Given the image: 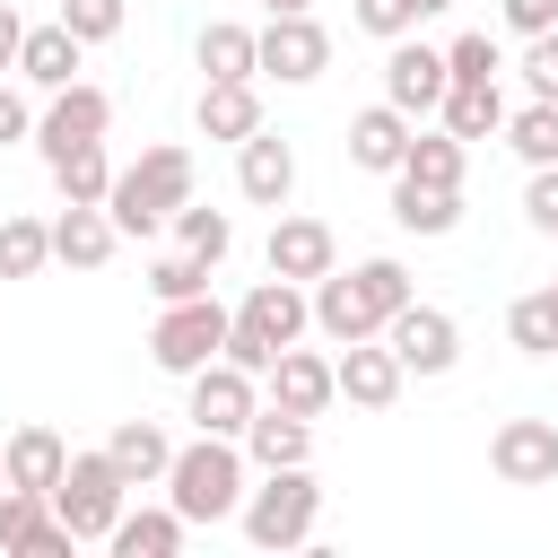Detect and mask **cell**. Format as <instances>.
Masks as SVG:
<instances>
[{
	"mask_svg": "<svg viewBox=\"0 0 558 558\" xmlns=\"http://www.w3.org/2000/svg\"><path fill=\"white\" fill-rule=\"evenodd\" d=\"M462 157H471V148H462V140H453V131L436 122V131H410V148H401V166H392V174H410V183H445V192H462Z\"/></svg>",
	"mask_w": 558,
	"mask_h": 558,
	"instance_id": "f1b7e54d",
	"label": "cell"
},
{
	"mask_svg": "<svg viewBox=\"0 0 558 558\" xmlns=\"http://www.w3.org/2000/svg\"><path fill=\"white\" fill-rule=\"evenodd\" d=\"M497 9H506L514 35H549V26H558V0H497Z\"/></svg>",
	"mask_w": 558,
	"mask_h": 558,
	"instance_id": "7bdbcfd3",
	"label": "cell"
},
{
	"mask_svg": "<svg viewBox=\"0 0 558 558\" xmlns=\"http://www.w3.org/2000/svg\"><path fill=\"white\" fill-rule=\"evenodd\" d=\"M235 523H244V541H253V549H305V541H314V523H323V488H314V471H305V462L262 471V488H244Z\"/></svg>",
	"mask_w": 558,
	"mask_h": 558,
	"instance_id": "277c9868",
	"label": "cell"
},
{
	"mask_svg": "<svg viewBox=\"0 0 558 558\" xmlns=\"http://www.w3.org/2000/svg\"><path fill=\"white\" fill-rule=\"evenodd\" d=\"M445 44H418V35H392V52H384V105H401L410 122L418 113H436L445 105Z\"/></svg>",
	"mask_w": 558,
	"mask_h": 558,
	"instance_id": "4fadbf2b",
	"label": "cell"
},
{
	"mask_svg": "<svg viewBox=\"0 0 558 558\" xmlns=\"http://www.w3.org/2000/svg\"><path fill=\"white\" fill-rule=\"evenodd\" d=\"M209 270H218V262H201V253H157V262H148V296H157V305L209 296Z\"/></svg>",
	"mask_w": 558,
	"mask_h": 558,
	"instance_id": "e575fe53",
	"label": "cell"
},
{
	"mask_svg": "<svg viewBox=\"0 0 558 558\" xmlns=\"http://www.w3.org/2000/svg\"><path fill=\"white\" fill-rule=\"evenodd\" d=\"M305 323H314V305H305V288L296 279H262L235 314H227V349L218 357H235L244 375H262L288 340H305Z\"/></svg>",
	"mask_w": 558,
	"mask_h": 558,
	"instance_id": "5b68a950",
	"label": "cell"
},
{
	"mask_svg": "<svg viewBox=\"0 0 558 558\" xmlns=\"http://www.w3.org/2000/svg\"><path fill=\"white\" fill-rule=\"evenodd\" d=\"M445 9H453V0H410V17H418V26H427V17H445Z\"/></svg>",
	"mask_w": 558,
	"mask_h": 558,
	"instance_id": "bcb514c9",
	"label": "cell"
},
{
	"mask_svg": "<svg viewBox=\"0 0 558 558\" xmlns=\"http://www.w3.org/2000/svg\"><path fill=\"white\" fill-rule=\"evenodd\" d=\"M183 532H192V523H183L174 506H140V514L122 506L105 541H113V558H174V549H183Z\"/></svg>",
	"mask_w": 558,
	"mask_h": 558,
	"instance_id": "4316f807",
	"label": "cell"
},
{
	"mask_svg": "<svg viewBox=\"0 0 558 558\" xmlns=\"http://www.w3.org/2000/svg\"><path fill=\"white\" fill-rule=\"evenodd\" d=\"M323 70H331V35L314 26V9H305V17H270V26H253V78L305 87V78H323Z\"/></svg>",
	"mask_w": 558,
	"mask_h": 558,
	"instance_id": "9c48e42d",
	"label": "cell"
},
{
	"mask_svg": "<svg viewBox=\"0 0 558 558\" xmlns=\"http://www.w3.org/2000/svg\"><path fill=\"white\" fill-rule=\"evenodd\" d=\"M436 113H445V131H453L462 148H471V140H497V131H506V96H497V78H453Z\"/></svg>",
	"mask_w": 558,
	"mask_h": 558,
	"instance_id": "d4e9b609",
	"label": "cell"
},
{
	"mask_svg": "<svg viewBox=\"0 0 558 558\" xmlns=\"http://www.w3.org/2000/svg\"><path fill=\"white\" fill-rule=\"evenodd\" d=\"M445 78H497V44L471 26V35H453L445 44Z\"/></svg>",
	"mask_w": 558,
	"mask_h": 558,
	"instance_id": "74e56055",
	"label": "cell"
},
{
	"mask_svg": "<svg viewBox=\"0 0 558 558\" xmlns=\"http://www.w3.org/2000/svg\"><path fill=\"white\" fill-rule=\"evenodd\" d=\"M61 26L78 44H113L122 35V0H61Z\"/></svg>",
	"mask_w": 558,
	"mask_h": 558,
	"instance_id": "8d00e7d4",
	"label": "cell"
},
{
	"mask_svg": "<svg viewBox=\"0 0 558 558\" xmlns=\"http://www.w3.org/2000/svg\"><path fill=\"white\" fill-rule=\"evenodd\" d=\"M523 87L558 105V26L549 35H523Z\"/></svg>",
	"mask_w": 558,
	"mask_h": 558,
	"instance_id": "f35d334b",
	"label": "cell"
},
{
	"mask_svg": "<svg viewBox=\"0 0 558 558\" xmlns=\"http://www.w3.org/2000/svg\"><path fill=\"white\" fill-rule=\"evenodd\" d=\"M52 262V218H0V279H35Z\"/></svg>",
	"mask_w": 558,
	"mask_h": 558,
	"instance_id": "4dcf8cb0",
	"label": "cell"
},
{
	"mask_svg": "<svg viewBox=\"0 0 558 558\" xmlns=\"http://www.w3.org/2000/svg\"><path fill=\"white\" fill-rule=\"evenodd\" d=\"M349 17H357L366 35H384V44H392V35H418V17H410V0H357Z\"/></svg>",
	"mask_w": 558,
	"mask_h": 558,
	"instance_id": "60d3db41",
	"label": "cell"
},
{
	"mask_svg": "<svg viewBox=\"0 0 558 558\" xmlns=\"http://www.w3.org/2000/svg\"><path fill=\"white\" fill-rule=\"evenodd\" d=\"M201 78H253V26H235V17H218V26H201Z\"/></svg>",
	"mask_w": 558,
	"mask_h": 558,
	"instance_id": "f546056e",
	"label": "cell"
},
{
	"mask_svg": "<svg viewBox=\"0 0 558 558\" xmlns=\"http://www.w3.org/2000/svg\"><path fill=\"white\" fill-rule=\"evenodd\" d=\"M541 296H549V314H558V288H541Z\"/></svg>",
	"mask_w": 558,
	"mask_h": 558,
	"instance_id": "7dc6e473",
	"label": "cell"
},
{
	"mask_svg": "<svg viewBox=\"0 0 558 558\" xmlns=\"http://www.w3.org/2000/svg\"><path fill=\"white\" fill-rule=\"evenodd\" d=\"M166 227H174V235H183V253H201V262H227V253H235V227H227V209H201V201H183Z\"/></svg>",
	"mask_w": 558,
	"mask_h": 558,
	"instance_id": "836d02e7",
	"label": "cell"
},
{
	"mask_svg": "<svg viewBox=\"0 0 558 558\" xmlns=\"http://www.w3.org/2000/svg\"><path fill=\"white\" fill-rule=\"evenodd\" d=\"M183 201H192V148L157 140V148H140V166H113L105 218H113L122 235H157V227H166Z\"/></svg>",
	"mask_w": 558,
	"mask_h": 558,
	"instance_id": "7a4b0ae2",
	"label": "cell"
},
{
	"mask_svg": "<svg viewBox=\"0 0 558 558\" xmlns=\"http://www.w3.org/2000/svg\"><path fill=\"white\" fill-rule=\"evenodd\" d=\"M166 506H174L183 523H227V514L244 506V445H235V436H192V445H174V462H166Z\"/></svg>",
	"mask_w": 558,
	"mask_h": 558,
	"instance_id": "3957f363",
	"label": "cell"
},
{
	"mask_svg": "<svg viewBox=\"0 0 558 558\" xmlns=\"http://www.w3.org/2000/svg\"><path fill=\"white\" fill-rule=\"evenodd\" d=\"M105 453H113V471H122L131 488H157L166 462H174V436H166L157 418H122V427L105 436Z\"/></svg>",
	"mask_w": 558,
	"mask_h": 558,
	"instance_id": "cb8c5ba5",
	"label": "cell"
},
{
	"mask_svg": "<svg viewBox=\"0 0 558 558\" xmlns=\"http://www.w3.org/2000/svg\"><path fill=\"white\" fill-rule=\"evenodd\" d=\"M235 445H244V462H253V471L314 462V418H296V410H270V401H262V410L244 418V436H235Z\"/></svg>",
	"mask_w": 558,
	"mask_h": 558,
	"instance_id": "ffe728a7",
	"label": "cell"
},
{
	"mask_svg": "<svg viewBox=\"0 0 558 558\" xmlns=\"http://www.w3.org/2000/svg\"><path fill=\"white\" fill-rule=\"evenodd\" d=\"M192 122H201V140H253V131H262V96H253V78H201Z\"/></svg>",
	"mask_w": 558,
	"mask_h": 558,
	"instance_id": "44dd1931",
	"label": "cell"
},
{
	"mask_svg": "<svg viewBox=\"0 0 558 558\" xmlns=\"http://www.w3.org/2000/svg\"><path fill=\"white\" fill-rule=\"evenodd\" d=\"M235 192L253 201V209H288V192H296V148L279 140V131H253V140H235Z\"/></svg>",
	"mask_w": 558,
	"mask_h": 558,
	"instance_id": "2e32d148",
	"label": "cell"
},
{
	"mask_svg": "<svg viewBox=\"0 0 558 558\" xmlns=\"http://www.w3.org/2000/svg\"><path fill=\"white\" fill-rule=\"evenodd\" d=\"M523 218H532V235H558V166H532V183H523Z\"/></svg>",
	"mask_w": 558,
	"mask_h": 558,
	"instance_id": "ab89813d",
	"label": "cell"
},
{
	"mask_svg": "<svg viewBox=\"0 0 558 558\" xmlns=\"http://www.w3.org/2000/svg\"><path fill=\"white\" fill-rule=\"evenodd\" d=\"M105 131H113V96H105V87H87V78L52 87V96H44V113H35V148H44V166H52V157H70V148H87V140H105Z\"/></svg>",
	"mask_w": 558,
	"mask_h": 558,
	"instance_id": "30bf717a",
	"label": "cell"
},
{
	"mask_svg": "<svg viewBox=\"0 0 558 558\" xmlns=\"http://www.w3.org/2000/svg\"><path fill=\"white\" fill-rule=\"evenodd\" d=\"M305 305H314V331L323 340H375L401 305H410V270L392 262V253H375V262H357V270H323L314 288H305Z\"/></svg>",
	"mask_w": 558,
	"mask_h": 558,
	"instance_id": "6da1fadb",
	"label": "cell"
},
{
	"mask_svg": "<svg viewBox=\"0 0 558 558\" xmlns=\"http://www.w3.org/2000/svg\"><path fill=\"white\" fill-rule=\"evenodd\" d=\"M262 384H270V410H296V418H323L340 392H331V357H314V349H279L270 366H262Z\"/></svg>",
	"mask_w": 558,
	"mask_h": 558,
	"instance_id": "ac0fdd59",
	"label": "cell"
},
{
	"mask_svg": "<svg viewBox=\"0 0 558 558\" xmlns=\"http://www.w3.org/2000/svg\"><path fill=\"white\" fill-rule=\"evenodd\" d=\"M0 549H17V558H70L78 532L52 514L44 488H0Z\"/></svg>",
	"mask_w": 558,
	"mask_h": 558,
	"instance_id": "9a60e30c",
	"label": "cell"
},
{
	"mask_svg": "<svg viewBox=\"0 0 558 558\" xmlns=\"http://www.w3.org/2000/svg\"><path fill=\"white\" fill-rule=\"evenodd\" d=\"M488 471L506 488H558V418H506L488 436Z\"/></svg>",
	"mask_w": 558,
	"mask_h": 558,
	"instance_id": "7c38bea8",
	"label": "cell"
},
{
	"mask_svg": "<svg viewBox=\"0 0 558 558\" xmlns=\"http://www.w3.org/2000/svg\"><path fill=\"white\" fill-rule=\"evenodd\" d=\"M17 44H26V26H17V9L0 0V70H17Z\"/></svg>",
	"mask_w": 558,
	"mask_h": 558,
	"instance_id": "ee69618b",
	"label": "cell"
},
{
	"mask_svg": "<svg viewBox=\"0 0 558 558\" xmlns=\"http://www.w3.org/2000/svg\"><path fill=\"white\" fill-rule=\"evenodd\" d=\"M131 506V480L113 471V453L96 445V453H70L61 462V480H52V514L78 532V541H105L113 532V514Z\"/></svg>",
	"mask_w": 558,
	"mask_h": 558,
	"instance_id": "8992f818",
	"label": "cell"
},
{
	"mask_svg": "<svg viewBox=\"0 0 558 558\" xmlns=\"http://www.w3.org/2000/svg\"><path fill=\"white\" fill-rule=\"evenodd\" d=\"M314 0H262V17H305Z\"/></svg>",
	"mask_w": 558,
	"mask_h": 558,
	"instance_id": "f6af8a7d",
	"label": "cell"
},
{
	"mask_svg": "<svg viewBox=\"0 0 558 558\" xmlns=\"http://www.w3.org/2000/svg\"><path fill=\"white\" fill-rule=\"evenodd\" d=\"M506 148H514L523 166H558V105L532 96L523 113H506Z\"/></svg>",
	"mask_w": 558,
	"mask_h": 558,
	"instance_id": "1f68e13d",
	"label": "cell"
},
{
	"mask_svg": "<svg viewBox=\"0 0 558 558\" xmlns=\"http://www.w3.org/2000/svg\"><path fill=\"white\" fill-rule=\"evenodd\" d=\"M384 349L401 357V375H453V357H462V323L445 314V305H401L392 323H384Z\"/></svg>",
	"mask_w": 558,
	"mask_h": 558,
	"instance_id": "8fae6325",
	"label": "cell"
},
{
	"mask_svg": "<svg viewBox=\"0 0 558 558\" xmlns=\"http://www.w3.org/2000/svg\"><path fill=\"white\" fill-rule=\"evenodd\" d=\"M218 349H227V305H218V296H183V305H166L157 331H148V357H157L166 375H192V366H209Z\"/></svg>",
	"mask_w": 558,
	"mask_h": 558,
	"instance_id": "ba28073f",
	"label": "cell"
},
{
	"mask_svg": "<svg viewBox=\"0 0 558 558\" xmlns=\"http://www.w3.org/2000/svg\"><path fill=\"white\" fill-rule=\"evenodd\" d=\"M0 488H9V471H0Z\"/></svg>",
	"mask_w": 558,
	"mask_h": 558,
	"instance_id": "c3c4849f",
	"label": "cell"
},
{
	"mask_svg": "<svg viewBox=\"0 0 558 558\" xmlns=\"http://www.w3.org/2000/svg\"><path fill=\"white\" fill-rule=\"evenodd\" d=\"M270 279H296V288H314L331 262H340V244H331V227L323 218H296V209H279V227H270Z\"/></svg>",
	"mask_w": 558,
	"mask_h": 558,
	"instance_id": "e0dca14e",
	"label": "cell"
},
{
	"mask_svg": "<svg viewBox=\"0 0 558 558\" xmlns=\"http://www.w3.org/2000/svg\"><path fill=\"white\" fill-rule=\"evenodd\" d=\"M410 113L401 105H366V113H349V166H366V174H392L401 166V148H410Z\"/></svg>",
	"mask_w": 558,
	"mask_h": 558,
	"instance_id": "7402d4cb",
	"label": "cell"
},
{
	"mask_svg": "<svg viewBox=\"0 0 558 558\" xmlns=\"http://www.w3.org/2000/svg\"><path fill=\"white\" fill-rule=\"evenodd\" d=\"M262 410V375H244L235 357H209L183 375V418L201 436H244V418Z\"/></svg>",
	"mask_w": 558,
	"mask_h": 558,
	"instance_id": "52a82bcc",
	"label": "cell"
},
{
	"mask_svg": "<svg viewBox=\"0 0 558 558\" xmlns=\"http://www.w3.org/2000/svg\"><path fill=\"white\" fill-rule=\"evenodd\" d=\"M17 140H35V105L0 78V148H17Z\"/></svg>",
	"mask_w": 558,
	"mask_h": 558,
	"instance_id": "b9f144b4",
	"label": "cell"
},
{
	"mask_svg": "<svg viewBox=\"0 0 558 558\" xmlns=\"http://www.w3.org/2000/svg\"><path fill=\"white\" fill-rule=\"evenodd\" d=\"M392 227H401V235H453V227H462V192L392 174Z\"/></svg>",
	"mask_w": 558,
	"mask_h": 558,
	"instance_id": "484cf974",
	"label": "cell"
},
{
	"mask_svg": "<svg viewBox=\"0 0 558 558\" xmlns=\"http://www.w3.org/2000/svg\"><path fill=\"white\" fill-rule=\"evenodd\" d=\"M52 183H61V201H105V192H113V157H105V140L52 157Z\"/></svg>",
	"mask_w": 558,
	"mask_h": 558,
	"instance_id": "d6a6232c",
	"label": "cell"
},
{
	"mask_svg": "<svg viewBox=\"0 0 558 558\" xmlns=\"http://www.w3.org/2000/svg\"><path fill=\"white\" fill-rule=\"evenodd\" d=\"M401 357L384 349V331L375 340H340V357H331V392L349 401V410H392L401 401Z\"/></svg>",
	"mask_w": 558,
	"mask_h": 558,
	"instance_id": "5bb4252c",
	"label": "cell"
},
{
	"mask_svg": "<svg viewBox=\"0 0 558 558\" xmlns=\"http://www.w3.org/2000/svg\"><path fill=\"white\" fill-rule=\"evenodd\" d=\"M113 244H122V227L105 218V201H61V218H52V262H70V270H105Z\"/></svg>",
	"mask_w": 558,
	"mask_h": 558,
	"instance_id": "d6986e66",
	"label": "cell"
},
{
	"mask_svg": "<svg viewBox=\"0 0 558 558\" xmlns=\"http://www.w3.org/2000/svg\"><path fill=\"white\" fill-rule=\"evenodd\" d=\"M78 52H87V44H78L61 17H52V26H26V44H17V78L52 96V87H70V78H78Z\"/></svg>",
	"mask_w": 558,
	"mask_h": 558,
	"instance_id": "603a6c76",
	"label": "cell"
},
{
	"mask_svg": "<svg viewBox=\"0 0 558 558\" xmlns=\"http://www.w3.org/2000/svg\"><path fill=\"white\" fill-rule=\"evenodd\" d=\"M61 462H70V445H61L52 427H17V436L0 445V471H9V488H44V497H52Z\"/></svg>",
	"mask_w": 558,
	"mask_h": 558,
	"instance_id": "83f0119b",
	"label": "cell"
},
{
	"mask_svg": "<svg viewBox=\"0 0 558 558\" xmlns=\"http://www.w3.org/2000/svg\"><path fill=\"white\" fill-rule=\"evenodd\" d=\"M506 340H514L523 357H558V314H549V296H541V288L506 305Z\"/></svg>",
	"mask_w": 558,
	"mask_h": 558,
	"instance_id": "d590c367",
	"label": "cell"
}]
</instances>
